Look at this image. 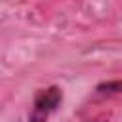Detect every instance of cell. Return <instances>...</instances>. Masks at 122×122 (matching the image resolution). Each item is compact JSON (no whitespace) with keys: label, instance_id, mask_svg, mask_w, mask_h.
<instances>
[{"label":"cell","instance_id":"obj_1","mask_svg":"<svg viewBox=\"0 0 122 122\" xmlns=\"http://www.w3.org/2000/svg\"><path fill=\"white\" fill-rule=\"evenodd\" d=\"M59 101H61V92L57 88L42 90L34 99V107H32V112H30V122H44L57 109Z\"/></svg>","mask_w":122,"mask_h":122}]
</instances>
